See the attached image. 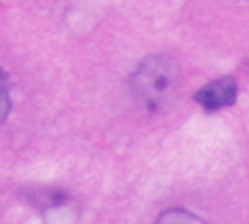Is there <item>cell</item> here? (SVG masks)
Returning <instances> with one entry per match:
<instances>
[{
    "instance_id": "obj_4",
    "label": "cell",
    "mask_w": 249,
    "mask_h": 224,
    "mask_svg": "<svg viewBox=\"0 0 249 224\" xmlns=\"http://www.w3.org/2000/svg\"><path fill=\"white\" fill-rule=\"evenodd\" d=\"M156 224H205V223L199 217L188 213L184 209H169V211H165L157 219Z\"/></svg>"
},
{
    "instance_id": "obj_5",
    "label": "cell",
    "mask_w": 249,
    "mask_h": 224,
    "mask_svg": "<svg viewBox=\"0 0 249 224\" xmlns=\"http://www.w3.org/2000/svg\"><path fill=\"white\" fill-rule=\"evenodd\" d=\"M12 109V98H10V85L6 73L0 69V125L8 119Z\"/></svg>"
},
{
    "instance_id": "obj_1",
    "label": "cell",
    "mask_w": 249,
    "mask_h": 224,
    "mask_svg": "<svg viewBox=\"0 0 249 224\" xmlns=\"http://www.w3.org/2000/svg\"><path fill=\"white\" fill-rule=\"evenodd\" d=\"M180 65L169 54H154L140 62L130 75V92L146 113L165 111L178 96Z\"/></svg>"
},
{
    "instance_id": "obj_2",
    "label": "cell",
    "mask_w": 249,
    "mask_h": 224,
    "mask_svg": "<svg viewBox=\"0 0 249 224\" xmlns=\"http://www.w3.org/2000/svg\"><path fill=\"white\" fill-rule=\"evenodd\" d=\"M238 98V85L230 77H222L218 81H213L211 85L203 86L201 90L196 92L194 100L203 105L207 111H217L222 107H228L236 102Z\"/></svg>"
},
{
    "instance_id": "obj_3",
    "label": "cell",
    "mask_w": 249,
    "mask_h": 224,
    "mask_svg": "<svg viewBox=\"0 0 249 224\" xmlns=\"http://www.w3.org/2000/svg\"><path fill=\"white\" fill-rule=\"evenodd\" d=\"M25 197L29 199V203H33L38 209H52L62 205L67 199L65 193L60 190H50V188H36V190H27Z\"/></svg>"
}]
</instances>
